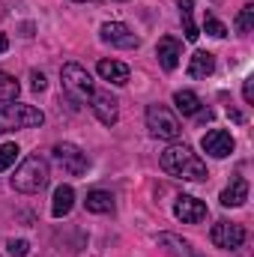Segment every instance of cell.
<instances>
[{"label":"cell","instance_id":"6da1fadb","mask_svg":"<svg viewBox=\"0 0 254 257\" xmlns=\"http://www.w3.org/2000/svg\"><path fill=\"white\" fill-rule=\"evenodd\" d=\"M162 168L165 174L171 177H180V180H191V183H200L206 180V165L191 153L186 144H171L165 153H162Z\"/></svg>","mask_w":254,"mask_h":257},{"label":"cell","instance_id":"7a4b0ae2","mask_svg":"<svg viewBox=\"0 0 254 257\" xmlns=\"http://www.w3.org/2000/svg\"><path fill=\"white\" fill-rule=\"evenodd\" d=\"M48 162L42 156H27L18 168H15V177H12V189L24 194H36L48 186Z\"/></svg>","mask_w":254,"mask_h":257},{"label":"cell","instance_id":"3957f363","mask_svg":"<svg viewBox=\"0 0 254 257\" xmlns=\"http://www.w3.org/2000/svg\"><path fill=\"white\" fill-rule=\"evenodd\" d=\"M45 123V114L33 105H21V102H6L0 108V135L12 132V128H36Z\"/></svg>","mask_w":254,"mask_h":257},{"label":"cell","instance_id":"277c9868","mask_svg":"<svg viewBox=\"0 0 254 257\" xmlns=\"http://www.w3.org/2000/svg\"><path fill=\"white\" fill-rule=\"evenodd\" d=\"M60 81H63V90L72 102H87L93 96V78L84 66L66 63L63 72H60Z\"/></svg>","mask_w":254,"mask_h":257},{"label":"cell","instance_id":"5b68a950","mask_svg":"<svg viewBox=\"0 0 254 257\" xmlns=\"http://www.w3.org/2000/svg\"><path fill=\"white\" fill-rule=\"evenodd\" d=\"M147 128L153 138H162V141H177L183 135V126L180 120L171 114V108L165 105H150L147 108Z\"/></svg>","mask_w":254,"mask_h":257},{"label":"cell","instance_id":"8992f818","mask_svg":"<svg viewBox=\"0 0 254 257\" xmlns=\"http://www.w3.org/2000/svg\"><path fill=\"white\" fill-rule=\"evenodd\" d=\"M209 239H212L215 248L230 251V248H239V245L245 242V227H242V224H233V221H227V218H221V221L212 224Z\"/></svg>","mask_w":254,"mask_h":257},{"label":"cell","instance_id":"52a82bcc","mask_svg":"<svg viewBox=\"0 0 254 257\" xmlns=\"http://www.w3.org/2000/svg\"><path fill=\"white\" fill-rule=\"evenodd\" d=\"M54 159H57V165L63 168L69 177H81V174H87V168H90L87 153L78 150L75 144H57V147H54Z\"/></svg>","mask_w":254,"mask_h":257},{"label":"cell","instance_id":"ba28073f","mask_svg":"<svg viewBox=\"0 0 254 257\" xmlns=\"http://www.w3.org/2000/svg\"><path fill=\"white\" fill-rule=\"evenodd\" d=\"M90 108H93V114H96V120H99L102 126H114L117 117H120V105H117V99H114L108 90H93Z\"/></svg>","mask_w":254,"mask_h":257},{"label":"cell","instance_id":"9c48e42d","mask_svg":"<svg viewBox=\"0 0 254 257\" xmlns=\"http://www.w3.org/2000/svg\"><path fill=\"white\" fill-rule=\"evenodd\" d=\"M200 147H203V153L212 156V159H227V156L233 153V135L224 132V128H212V132H206V135L200 138Z\"/></svg>","mask_w":254,"mask_h":257},{"label":"cell","instance_id":"30bf717a","mask_svg":"<svg viewBox=\"0 0 254 257\" xmlns=\"http://www.w3.org/2000/svg\"><path fill=\"white\" fill-rule=\"evenodd\" d=\"M99 36H102V42H108V45H114V48H138V45H141V39L129 30L123 21H108V24H102Z\"/></svg>","mask_w":254,"mask_h":257},{"label":"cell","instance_id":"8fae6325","mask_svg":"<svg viewBox=\"0 0 254 257\" xmlns=\"http://www.w3.org/2000/svg\"><path fill=\"white\" fill-rule=\"evenodd\" d=\"M174 215H177L183 224H197V221L206 218V203L197 200V197L183 194V197H177V203H174Z\"/></svg>","mask_w":254,"mask_h":257},{"label":"cell","instance_id":"7c38bea8","mask_svg":"<svg viewBox=\"0 0 254 257\" xmlns=\"http://www.w3.org/2000/svg\"><path fill=\"white\" fill-rule=\"evenodd\" d=\"M156 57H159L162 69L174 72V69L180 66V60H183V45H180L174 36H165V39H159V45H156Z\"/></svg>","mask_w":254,"mask_h":257},{"label":"cell","instance_id":"4fadbf2b","mask_svg":"<svg viewBox=\"0 0 254 257\" xmlns=\"http://www.w3.org/2000/svg\"><path fill=\"white\" fill-rule=\"evenodd\" d=\"M221 206H242L245 200H248V180H242V177H236L224 192H221Z\"/></svg>","mask_w":254,"mask_h":257},{"label":"cell","instance_id":"5bb4252c","mask_svg":"<svg viewBox=\"0 0 254 257\" xmlns=\"http://www.w3.org/2000/svg\"><path fill=\"white\" fill-rule=\"evenodd\" d=\"M159 245L168 248V254L171 257H200L194 248H191V242L180 239V236H174V233H159Z\"/></svg>","mask_w":254,"mask_h":257},{"label":"cell","instance_id":"9a60e30c","mask_svg":"<svg viewBox=\"0 0 254 257\" xmlns=\"http://www.w3.org/2000/svg\"><path fill=\"white\" fill-rule=\"evenodd\" d=\"M72 206H75V189H72V186H57V189H54V203H51L54 218L69 215V212H72Z\"/></svg>","mask_w":254,"mask_h":257},{"label":"cell","instance_id":"2e32d148","mask_svg":"<svg viewBox=\"0 0 254 257\" xmlns=\"http://www.w3.org/2000/svg\"><path fill=\"white\" fill-rule=\"evenodd\" d=\"M99 75L105 78V81H111V84H126L129 81V66L120 63V60H99Z\"/></svg>","mask_w":254,"mask_h":257},{"label":"cell","instance_id":"e0dca14e","mask_svg":"<svg viewBox=\"0 0 254 257\" xmlns=\"http://www.w3.org/2000/svg\"><path fill=\"white\" fill-rule=\"evenodd\" d=\"M212 69H215V57L209 51H194L191 54V60H189L191 78H206V75H212Z\"/></svg>","mask_w":254,"mask_h":257},{"label":"cell","instance_id":"ac0fdd59","mask_svg":"<svg viewBox=\"0 0 254 257\" xmlns=\"http://www.w3.org/2000/svg\"><path fill=\"white\" fill-rule=\"evenodd\" d=\"M84 203H87V209H90V212H99V215L114 212V194H111V192H102V189L90 192Z\"/></svg>","mask_w":254,"mask_h":257},{"label":"cell","instance_id":"d6986e66","mask_svg":"<svg viewBox=\"0 0 254 257\" xmlns=\"http://www.w3.org/2000/svg\"><path fill=\"white\" fill-rule=\"evenodd\" d=\"M174 105H177V111L186 114V117L200 114V96L191 93V90H177V93H174Z\"/></svg>","mask_w":254,"mask_h":257},{"label":"cell","instance_id":"ffe728a7","mask_svg":"<svg viewBox=\"0 0 254 257\" xmlns=\"http://www.w3.org/2000/svg\"><path fill=\"white\" fill-rule=\"evenodd\" d=\"M191 12H194V0H180V18H183V30H186V39L189 42H197V27H194V18H191Z\"/></svg>","mask_w":254,"mask_h":257},{"label":"cell","instance_id":"44dd1931","mask_svg":"<svg viewBox=\"0 0 254 257\" xmlns=\"http://www.w3.org/2000/svg\"><path fill=\"white\" fill-rule=\"evenodd\" d=\"M18 93H21V84H18L12 75L0 72V102H3V105H6V102H15Z\"/></svg>","mask_w":254,"mask_h":257},{"label":"cell","instance_id":"7402d4cb","mask_svg":"<svg viewBox=\"0 0 254 257\" xmlns=\"http://www.w3.org/2000/svg\"><path fill=\"white\" fill-rule=\"evenodd\" d=\"M233 27H236V33H251V27H254V3H245L242 6V12L236 15V21H233Z\"/></svg>","mask_w":254,"mask_h":257},{"label":"cell","instance_id":"603a6c76","mask_svg":"<svg viewBox=\"0 0 254 257\" xmlns=\"http://www.w3.org/2000/svg\"><path fill=\"white\" fill-rule=\"evenodd\" d=\"M18 144H3L0 147V171H9L12 165H15V159H18Z\"/></svg>","mask_w":254,"mask_h":257},{"label":"cell","instance_id":"cb8c5ba5","mask_svg":"<svg viewBox=\"0 0 254 257\" xmlns=\"http://www.w3.org/2000/svg\"><path fill=\"white\" fill-rule=\"evenodd\" d=\"M203 30L209 33V36H215V39H221V36H227V27L215 18V15H206L203 18Z\"/></svg>","mask_w":254,"mask_h":257},{"label":"cell","instance_id":"d4e9b609","mask_svg":"<svg viewBox=\"0 0 254 257\" xmlns=\"http://www.w3.org/2000/svg\"><path fill=\"white\" fill-rule=\"evenodd\" d=\"M6 251H9L12 257H27L30 242H27V239H9V242H6Z\"/></svg>","mask_w":254,"mask_h":257},{"label":"cell","instance_id":"484cf974","mask_svg":"<svg viewBox=\"0 0 254 257\" xmlns=\"http://www.w3.org/2000/svg\"><path fill=\"white\" fill-rule=\"evenodd\" d=\"M30 81H33V84H30V87H33V90H36V93H42V90H45V84H48V81H45V75H42V72H33V75H30Z\"/></svg>","mask_w":254,"mask_h":257},{"label":"cell","instance_id":"4316f807","mask_svg":"<svg viewBox=\"0 0 254 257\" xmlns=\"http://www.w3.org/2000/svg\"><path fill=\"white\" fill-rule=\"evenodd\" d=\"M242 96H245L248 105L254 102V78H245V84H242Z\"/></svg>","mask_w":254,"mask_h":257},{"label":"cell","instance_id":"83f0119b","mask_svg":"<svg viewBox=\"0 0 254 257\" xmlns=\"http://www.w3.org/2000/svg\"><path fill=\"white\" fill-rule=\"evenodd\" d=\"M6 48H9V39H6V36H3V33H0V54H3V51H6Z\"/></svg>","mask_w":254,"mask_h":257}]
</instances>
